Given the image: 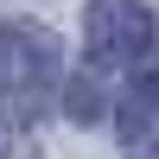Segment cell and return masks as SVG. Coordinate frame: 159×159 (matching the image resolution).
<instances>
[{"instance_id": "1", "label": "cell", "mask_w": 159, "mask_h": 159, "mask_svg": "<svg viewBox=\"0 0 159 159\" xmlns=\"http://www.w3.org/2000/svg\"><path fill=\"white\" fill-rule=\"evenodd\" d=\"M83 45H89L96 64H115V70L134 64V57H147L153 51V13H147V0H89Z\"/></svg>"}, {"instance_id": "2", "label": "cell", "mask_w": 159, "mask_h": 159, "mask_svg": "<svg viewBox=\"0 0 159 159\" xmlns=\"http://www.w3.org/2000/svg\"><path fill=\"white\" fill-rule=\"evenodd\" d=\"M51 70H57V45H51L45 32H32V25H0V89L25 96V89H38Z\"/></svg>"}]
</instances>
